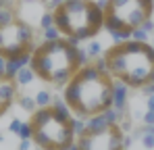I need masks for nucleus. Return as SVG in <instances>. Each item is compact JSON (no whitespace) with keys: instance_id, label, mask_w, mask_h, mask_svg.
Instances as JSON below:
<instances>
[{"instance_id":"f257e3e1","label":"nucleus","mask_w":154,"mask_h":150,"mask_svg":"<svg viewBox=\"0 0 154 150\" xmlns=\"http://www.w3.org/2000/svg\"><path fill=\"white\" fill-rule=\"evenodd\" d=\"M115 94V77L104 63L90 61L63 88V102L79 119H96L110 111Z\"/></svg>"},{"instance_id":"f03ea898","label":"nucleus","mask_w":154,"mask_h":150,"mask_svg":"<svg viewBox=\"0 0 154 150\" xmlns=\"http://www.w3.org/2000/svg\"><path fill=\"white\" fill-rule=\"evenodd\" d=\"M102 63L115 81L131 90L154 83V46L142 40H121L104 50Z\"/></svg>"},{"instance_id":"7ed1b4c3","label":"nucleus","mask_w":154,"mask_h":150,"mask_svg":"<svg viewBox=\"0 0 154 150\" xmlns=\"http://www.w3.org/2000/svg\"><path fill=\"white\" fill-rule=\"evenodd\" d=\"M81 67H83V56L77 48V42L63 36L38 44L29 58L31 73L40 81L56 88H65L67 81Z\"/></svg>"},{"instance_id":"20e7f679","label":"nucleus","mask_w":154,"mask_h":150,"mask_svg":"<svg viewBox=\"0 0 154 150\" xmlns=\"http://www.w3.org/2000/svg\"><path fill=\"white\" fill-rule=\"evenodd\" d=\"M23 133L40 150H73L77 140L73 113L60 104L35 108L27 119Z\"/></svg>"},{"instance_id":"39448f33","label":"nucleus","mask_w":154,"mask_h":150,"mask_svg":"<svg viewBox=\"0 0 154 150\" xmlns=\"http://www.w3.org/2000/svg\"><path fill=\"white\" fill-rule=\"evenodd\" d=\"M58 36L73 42L96 38L104 27V8L96 0H58L50 13Z\"/></svg>"},{"instance_id":"423d86ee","label":"nucleus","mask_w":154,"mask_h":150,"mask_svg":"<svg viewBox=\"0 0 154 150\" xmlns=\"http://www.w3.org/2000/svg\"><path fill=\"white\" fill-rule=\"evenodd\" d=\"M102 8L104 27L117 38H127L152 19L154 0H106Z\"/></svg>"},{"instance_id":"0eeeda50","label":"nucleus","mask_w":154,"mask_h":150,"mask_svg":"<svg viewBox=\"0 0 154 150\" xmlns=\"http://www.w3.org/2000/svg\"><path fill=\"white\" fill-rule=\"evenodd\" d=\"M35 50L33 44V29L25 23L17 13L6 11L2 4V19H0V58L2 63H23L31 58Z\"/></svg>"},{"instance_id":"6e6552de","label":"nucleus","mask_w":154,"mask_h":150,"mask_svg":"<svg viewBox=\"0 0 154 150\" xmlns=\"http://www.w3.org/2000/svg\"><path fill=\"white\" fill-rule=\"evenodd\" d=\"M125 133L115 121H96L77 133L73 150H125Z\"/></svg>"},{"instance_id":"1a4fd4ad","label":"nucleus","mask_w":154,"mask_h":150,"mask_svg":"<svg viewBox=\"0 0 154 150\" xmlns=\"http://www.w3.org/2000/svg\"><path fill=\"white\" fill-rule=\"evenodd\" d=\"M0 100H2L0 113L6 115L8 106H11L13 100H15V81H13L11 75H6V71H2V96H0Z\"/></svg>"}]
</instances>
